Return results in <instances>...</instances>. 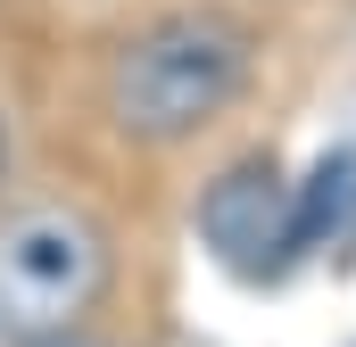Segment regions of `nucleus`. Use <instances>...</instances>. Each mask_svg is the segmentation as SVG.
Segmentation results:
<instances>
[{
	"mask_svg": "<svg viewBox=\"0 0 356 347\" xmlns=\"http://www.w3.org/2000/svg\"><path fill=\"white\" fill-rule=\"evenodd\" d=\"M108 289V232L83 207H17L0 215V347L75 331Z\"/></svg>",
	"mask_w": 356,
	"mask_h": 347,
	"instance_id": "obj_2",
	"label": "nucleus"
},
{
	"mask_svg": "<svg viewBox=\"0 0 356 347\" xmlns=\"http://www.w3.org/2000/svg\"><path fill=\"white\" fill-rule=\"evenodd\" d=\"M191 223H199V248L224 264L232 281H249V289H273V281H290V273L307 264V240H298V182L282 174L273 149L232 158V166L199 190Z\"/></svg>",
	"mask_w": 356,
	"mask_h": 347,
	"instance_id": "obj_3",
	"label": "nucleus"
},
{
	"mask_svg": "<svg viewBox=\"0 0 356 347\" xmlns=\"http://www.w3.org/2000/svg\"><path fill=\"white\" fill-rule=\"evenodd\" d=\"M257 75V33L224 8H166L149 25H133L108 67H99V108L124 141L175 149L199 141L216 116H232V99Z\"/></svg>",
	"mask_w": 356,
	"mask_h": 347,
	"instance_id": "obj_1",
	"label": "nucleus"
},
{
	"mask_svg": "<svg viewBox=\"0 0 356 347\" xmlns=\"http://www.w3.org/2000/svg\"><path fill=\"white\" fill-rule=\"evenodd\" d=\"M17 347H99V339H83V323H75V331H50V339H17Z\"/></svg>",
	"mask_w": 356,
	"mask_h": 347,
	"instance_id": "obj_5",
	"label": "nucleus"
},
{
	"mask_svg": "<svg viewBox=\"0 0 356 347\" xmlns=\"http://www.w3.org/2000/svg\"><path fill=\"white\" fill-rule=\"evenodd\" d=\"M0 182H8V116H0Z\"/></svg>",
	"mask_w": 356,
	"mask_h": 347,
	"instance_id": "obj_6",
	"label": "nucleus"
},
{
	"mask_svg": "<svg viewBox=\"0 0 356 347\" xmlns=\"http://www.w3.org/2000/svg\"><path fill=\"white\" fill-rule=\"evenodd\" d=\"M298 240L307 264H356V141H332L298 174Z\"/></svg>",
	"mask_w": 356,
	"mask_h": 347,
	"instance_id": "obj_4",
	"label": "nucleus"
}]
</instances>
